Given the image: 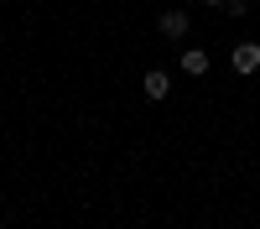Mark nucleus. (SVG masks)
Returning a JSON list of instances; mask_svg holds the SVG:
<instances>
[{"instance_id": "nucleus-2", "label": "nucleus", "mask_w": 260, "mask_h": 229, "mask_svg": "<svg viewBox=\"0 0 260 229\" xmlns=\"http://www.w3.org/2000/svg\"><path fill=\"white\" fill-rule=\"evenodd\" d=\"M167 94H172V78H167L161 68H151V73H146V99H167Z\"/></svg>"}, {"instance_id": "nucleus-4", "label": "nucleus", "mask_w": 260, "mask_h": 229, "mask_svg": "<svg viewBox=\"0 0 260 229\" xmlns=\"http://www.w3.org/2000/svg\"><path fill=\"white\" fill-rule=\"evenodd\" d=\"M161 37H187V11H167L161 16Z\"/></svg>"}, {"instance_id": "nucleus-5", "label": "nucleus", "mask_w": 260, "mask_h": 229, "mask_svg": "<svg viewBox=\"0 0 260 229\" xmlns=\"http://www.w3.org/2000/svg\"><path fill=\"white\" fill-rule=\"evenodd\" d=\"M208 6H229V0H208Z\"/></svg>"}, {"instance_id": "nucleus-3", "label": "nucleus", "mask_w": 260, "mask_h": 229, "mask_svg": "<svg viewBox=\"0 0 260 229\" xmlns=\"http://www.w3.org/2000/svg\"><path fill=\"white\" fill-rule=\"evenodd\" d=\"M182 73H192V78H203V73H208V52H198V47H187V52H182Z\"/></svg>"}, {"instance_id": "nucleus-1", "label": "nucleus", "mask_w": 260, "mask_h": 229, "mask_svg": "<svg viewBox=\"0 0 260 229\" xmlns=\"http://www.w3.org/2000/svg\"><path fill=\"white\" fill-rule=\"evenodd\" d=\"M229 62H234V73H255L260 68V47L255 42H240V47L229 52Z\"/></svg>"}]
</instances>
